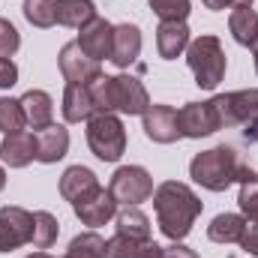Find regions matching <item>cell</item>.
Here are the masks:
<instances>
[{"label":"cell","mask_w":258,"mask_h":258,"mask_svg":"<svg viewBox=\"0 0 258 258\" xmlns=\"http://www.w3.org/2000/svg\"><path fill=\"white\" fill-rule=\"evenodd\" d=\"M63 258H105V237H99L96 231L78 234V237H72Z\"/></svg>","instance_id":"4316f807"},{"label":"cell","mask_w":258,"mask_h":258,"mask_svg":"<svg viewBox=\"0 0 258 258\" xmlns=\"http://www.w3.org/2000/svg\"><path fill=\"white\" fill-rule=\"evenodd\" d=\"M27 258H54V255H48L45 249H39V252H33V255H27Z\"/></svg>","instance_id":"f35d334b"},{"label":"cell","mask_w":258,"mask_h":258,"mask_svg":"<svg viewBox=\"0 0 258 258\" xmlns=\"http://www.w3.org/2000/svg\"><path fill=\"white\" fill-rule=\"evenodd\" d=\"M87 87H90L96 114H114V111H120V114L135 117V114H144L147 105H150L147 87L135 75H99Z\"/></svg>","instance_id":"3957f363"},{"label":"cell","mask_w":258,"mask_h":258,"mask_svg":"<svg viewBox=\"0 0 258 258\" xmlns=\"http://www.w3.org/2000/svg\"><path fill=\"white\" fill-rule=\"evenodd\" d=\"M72 210H75V216L81 219V225L99 228V225H105V222L114 219V213H117V201H114L111 189L96 186L93 192L81 195V198L72 204Z\"/></svg>","instance_id":"30bf717a"},{"label":"cell","mask_w":258,"mask_h":258,"mask_svg":"<svg viewBox=\"0 0 258 258\" xmlns=\"http://www.w3.org/2000/svg\"><path fill=\"white\" fill-rule=\"evenodd\" d=\"M144 120V135L156 144H174L180 138V129H177V111L171 105H162V102H150L147 111L141 114Z\"/></svg>","instance_id":"7c38bea8"},{"label":"cell","mask_w":258,"mask_h":258,"mask_svg":"<svg viewBox=\"0 0 258 258\" xmlns=\"http://www.w3.org/2000/svg\"><path fill=\"white\" fill-rule=\"evenodd\" d=\"M57 66H60V72H63V78L69 84H90V81H96L102 75L99 60H93L78 42H66L60 48Z\"/></svg>","instance_id":"9c48e42d"},{"label":"cell","mask_w":258,"mask_h":258,"mask_svg":"<svg viewBox=\"0 0 258 258\" xmlns=\"http://www.w3.org/2000/svg\"><path fill=\"white\" fill-rule=\"evenodd\" d=\"M114 228L123 237H135V240H147L150 237V219L147 213H141L138 207H123L114 213Z\"/></svg>","instance_id":"d4e9b609"},{"label":"cell","mask_w":258,"mask_h":258,"mask_svg":"<svg viewBox=\"0 0 258 258\" xmlns=\"http://www.w3.org/2000/svg\"><path fill=\"white\" fill-rule=\"evenodd\" d=\"M24 18L33 27H54L57 24V0H24Z\"/></svg>","instance_id":"83f0119b"},{"label":"cell","mask_w":258,"mask_h":258,"mask_svg":"<svg viewBox=\"0 0 258 258\" xmlns=\"http://www.w3.org/2000/svg\"><path fill=\"white\" fill-rule=\"evenodd\" d=\"M3 186H6V171H3V165H0V192H3Z\"/></svg>","instance_id":"ab89813d"},{"label":"cell","mask_w":258,"mask_h":258,"mask_svg":"<svg viewBox=\"0 0 258 258\" xmlns=\"http://www.w3.org/2000/svg\"><path fill=\"white\" fill-rule=\"evenodd\" d=\"M57 234H60V222L54 213L48 210H36L33 213V246L36 249H48L57 243Z\"/></svg>","instance_id":"484cf974"},{"label":"cell","mask_w":258,"mask_h":258,"mask_svg":"<svg viewBox=\"0 0 258 258\" xmlns=\"http://www.w3.org/2000/svg\"><path fill=\"white\" fill-rule=\"evenodd\" d=\"M159 258H198V252L189 249V246H183L180 240H171V246H162V255Z\"/></svg>","instance_id":"e575fe53"},{"label":"cell","mask_w":258,"mask_h":258,"mask_svg":"<svg viewBox=\"0 0 258 258\" xmlns=\"http://www.w3.org/2000/svg\"><path fill=\"white\" fill-rule=\"evenodd\" d=\"M21 108H24V120L30 129H45L54 123V99L45 90H27L21 96Z\"/></svg>","instance_id":"d6986e66"},{"label":"cell","mask_w":258,"mask_h":258,"mask_svg":"<svg viewBox=\"0 0 258 258\" xmlns=\"http://www.w3.org/2000/svg\"><path fill=\"white\" fill-rule=\"evenodd\" d=\"M93 60H111V42H114V24H108L105 18H93V21H87L84 27H81V33H78V39H75Z\"/></svg>","instance_id":"4fadbf2b"},{"label":"cell","mask_w":258,"mask_h":258,"mask_svg":"<svg viewBox=\"0 0 258 258\" xmlns=\"http://www.w3.org/2000/svg\"><path fill=\"white\" fill-rule=\"evenodd\" d=\"M33 243V213L24 207H0V252H12Z\"/></svg>","instance_id":"ba28073f"},{"label":"cell","mask_w":258,"mask_h":258,"mask_svg":"<svg viewBox=\"0 0 258 258\" xmlns=\"http://www.w3.org/2000/svg\"><path fill=\"white\" fill-rule=\"evenodd\" d=\"M243 225H246V216H240V213H219L207 225V237L213 243H240Z\"/></svg>","instance_id":"603a6c76"},{"label":"cell","mask_w":258,"mask_h":258,"mask_svg":"<svg viewBox=\"0 0 258 258\" xmlns=\"http://www.w3.org/2000/svg\"><path fill=\"white\" fill-rule=\"evenodd\" d=\"M207 9L222 12V9H234V6H252V0H201Z\"/></svg>","instance_id":"d590c367"},{"label":"cell","mask_w":258,"mask_h":258,"mask_svg":"<svg viewBox=\"0 0 258 258\" xmlns=\"http://www.w3.org/2000/svg\"><path fill=\"white\" fill-rule=\"evenodd\" d=\"M177 129H180V138H207V135L219 132V120H216L210 99L207 102H186L177 111Z\"/></svg>","instance_id":"8fae6325"},{"label":"cell","mask_w":258,"mask_h":258,"mask_svg":"<svg viewBox=\"0 0 258 258\" xmlns=\"http://www.w3.org/2000/svg\"><path fill=\"white\" fill-rule=\"evenodd\" d=\"M228 30L237 45L252 48V42L258 39V12L252 6H234V12L228 18Z\"/></svg>","instance_id":"7402d4cb"},{"label":"cell","mask_w":258,"mask_h":258,"mask_svg":"<svg viewBox=\"0 0 258 258\" xmlns=\"http://www.w3.org/2000/svg\"><path fill=\"white\" fill-rule=\"evenodd\" d=\"M21 45V36L9 18H0V57H12Z\"/></svg>","instance_id":"1f68e13d"},{"label":"cell","mask_w":258,"mask_h":258,"mask_svg":"<svg viewBox=\"0 0 258 258\" xmlns=\"http://www.w3.org/2000/svg\"><path fill=\"white\" fill-rule=\"evenodd\" d=\"M153 213L156 225L168 240H183L192 231L195 219L204 210V201L180 180H165L153 189Z\"/></svg>","instance_id":"6da1fadb"},{"label":"cell","mask_w":258,"mask_h":258,"mask_svg":"<svg viewBox=\"0 0 258 258\" xmlns=\"http://www.w3.org/2000/svg\"><path fill=\"white\" fill-rule=\"evenodd\" d=\"M162 246L156 240H135V237H123L114 234L111 240H105V258H159Z\"/></svg>","instance_id":"ffe728a7"},{"label":"cell","mask_w":258,"mask_h":258,"mask_svg":"<svg viewBox=\"0 0 258 258\" xmlns=\"http://www.w3.org/2000/svg\"><path fill=\"white\" fill-rule=\"evenodd\" d=\"M210 105H213V111H216L219 129L246 126L249 120L258 117V87L234 90V93H219V96L210 99Z\"/></svg>","instance_id":"8992f818"},{"label":"cell","mask_w":258,"mask_h":258,"mask_svg":"<svg viewBox=\"0 0 258 258\" xmlns=\"http://www.w3.org/2000/svg\"><path fill=\"white\" fill-rule=\"evenodd\" d=\"M66 153H69V129L66 126L51 123V126L36 132V162L54 165V162L63 159Z\"/></svg>","instance_id":"2e32d148"},{"label":"cell","mask_w":258,"mask_h":258,"mask_svg":"<svg viewBox=\"0 0 258 258\" xmlns=\"http://www.w3.org/2000/svg\"><path fill=\"white\" fill-rule=\"evenodd\" d=\"M63 120L66 123H87L93 114H96V105H93V96H90V87L87 84H66L63 90Z\"/></svg>","instance_id":"ac0fdd59"},{"label":"cell","mask_w":258,"mask_h":258,"mask_svg":"<svg viewBox=\"0 0 258 258\" xmlns=\"http://www.w3.org/2000/svg\"><path fill=\"white\" fill-rule=\"evenodd\" d=\"M108 189L114 195L117 204L123 207H138L141 201H147L153 195V177L147 168L141 165H120L114 174H111V183Z\"/></svg>","instance_id":"52a82bcc"},{"label":"cell","mask_w":258,"mask_h":258,"mask_svg":"<svg viewBox=\"0 0 258 258\" xmlns=\"http://www.w3.org/2000/svg\"><path fill=\"white\" fill-rule=\"evenodd\" d=\"M243 138H246L249 144H258V117H255V120H249V123L243 126Z\"/></svg>","instance_id":"8d00e7d4"},{"label":"cell","mask_w":258,"mask_h":258,"mask_svg":"<svg viewBox=\"0 0 258 258\" xmlns=\"http://www.w3.org/2000/svg\"><path fill=\"white\" fill-rule=\"evenodd\" d=\"M93 18H96V3L93 0H57V24L81 30Z\"/></svg>","instance_id":"cb8c5ba5"},{"label":"cell","mask_w":258,"mask_h":258,"mask_svg":"<svg viewBox=\"0 0 258 258\" xmlns=\"http://www.w3.org/2000/svg\"><path fill=\"white\" fill-rule=\"evenodd\" d=\"M0 159L9 168H27L36 159V135H30L24 129L21 132H9L0 141Z\"/></svg>","instance_id":"5bb4252c"},{"label":"cell","mask_w":258,"mask_h":258,"mask_svg":"<svg viewBox=\"0 0 258 258\" xmlns=\"http://www.w3.org/2000/svg\"><path fill=\"white\" fill-rule=\"evenodd\" d=\"M96 186H99V180H96V174L87 165H69L63 171V177H60V195L69 204H75L81 195L93 192Z\"/></svg>","instance_id":"44dd1931"},{"label":"cell","mask_w":258,"mask_h":258,"mask_svg":"<svg viewBox=\"0 0 258 258\" xmlns=\"http://www.w3.org/2000/svg\"><path fill=\"white\" fill-rule=\"evenodd\" d=\"M189 48V27L186 21H159L156 27V51L162 60H177Z\"/></svg>","instance_id":"9a60e30c"},{"label":"cell","mask_w":258,"mask_h":258,"mask_svg":"<svg viewBox=\"0 0 258 258\" xmlns=\"http://www.w3.org/2000/svg\"><path fill=\"white\" fill-rule=\"evenodd\" d=\"M249 165L231 144H216L210 150H201L189 162V177L210 192H225L231 183H240Z\"/></svg>","instance_id":"7a4b0ae2"},{"label":"cell","mask_w":258,"mask_h":258,"mask_svg":"<svg viewBox=\"0 0 258 258\" xmlns=\"http://www.w3.org/2000/svg\"><path fill=\"white\" fill-rule=\"evenodd\" d=\"M87 147L102 162H117L126 150V129L117 114H93L87 120Z\"/></svg>","instance_id":"5b68a950"},{"label":"cell","mask_w":258,"mask_h":258,"mask_svg":"<svg viewBox=\"0 0 258 258\" xmlns=\"http://www.w3.org/2000/svg\"><path fill=\"white\" fill-rule=\"evenodd\" d=\"M141 54V27L138 24H117L114 27V42H111V63L126 69Z\"/></svg>","instance_id":"e0dca14e"},{"label":"cell","mask_w":258,"mask_h":258,"mask_svg":"<svg viewBox=\"0 0 258 258\" xmlns=\"http://www.w3.org/2000/svg\"><path fill=\"white\" fill-rule=\"evenodd\" d=\"M252 60H255V72H258V39L252 42Z\"/></svg>","instance_id":"74e56055"},{"label":"cell","mask_w":258,"mask_h":258,"mask_svg":"<svg viewBox=\"0 0 258 258\" xmlns=\"http://www.w3.org/2000/svg\"><path fill=\"white\" fill-rule=\"evenodd\" d=\"M27 126L24 120V108H21V99H0V132L9 135V132H21Z\"/></svg>","instance_id":"f1b7e54d"},{"label":"cell","mask_w":258,"mask_h":258,"mask_svg":"<svg viewBox=\"0 0 258 258\" xmlns=\"http://www.w3.org/2000/svg\"><path fill=\"white\" fill-rule=\"evenodd\" d=\"M237 204H240V210H243V216H246V219L258 216V174L252 171V168H249V171H246V177L240 180Z\"/></svg>","instance_id":"f546056e"},{"label":"cell","mask_w":258,"mask_h":258,"mask_svg":"<svg viewBox=\"0 0 258 258\" xmlns=\"http://www.w3.org/2000/svg\"><path fill=\"white\" fill-rule=\"evenodd\" d=\"M18 84V66L12 63V57H0V90H9Z\"/></svg>","instance_id":"836d02e7"},{"label":"cell","mask_w":258,"mask_h":258,"mask_svg":"<svg viewBox=\"0 0 258 258\" xmlns=\"http://www.w3.org/2000/svg\"><path fill=\"white\" fill-rule=\"evenodd\" d=\"M153 15H159V21H186V15L192 12L189 0H147Z\"/></svg>","instance_id":"4dcf8cb0"},{"label":"cell","mask_w":258,"mask_h":258,"mask_svg":"<svg viewBox=\"0 0 258 258\" xmlns=\"http://www.w3.org/2000/svg\"><path fill=\"white\" fill-rule=\"evenodd\" d=\"M240 246H243V249H246L252 258H258V216L246 219L243 234H240Z\"/></svg>","instance_id":"d6a6232c"},{"label":"cell","mask_w":258,"mask_h":258,"mask_svg":"<svg viewBox=\"0 0 258 258\" xmlns=\"http://www.w3.org/2000/svg\"><path fill=\"white\" fill-rule=\"evenodd\" d=\"M186 63H189V69L195 75V84L201 90H216V84L225 78V66H228L219 36L204 33V36L192 39L189 48H186Z\"/></svg>","instance_id":"277c9868"}]
</instances>
